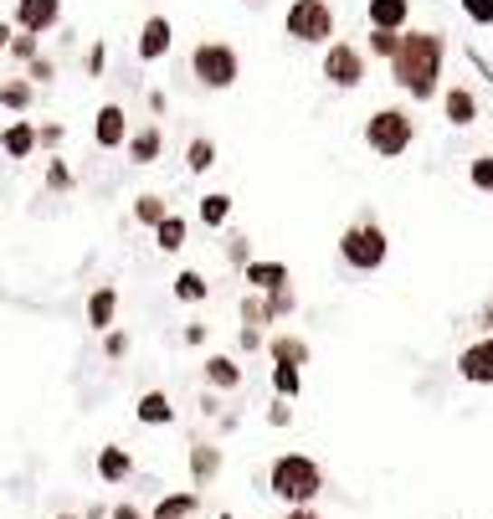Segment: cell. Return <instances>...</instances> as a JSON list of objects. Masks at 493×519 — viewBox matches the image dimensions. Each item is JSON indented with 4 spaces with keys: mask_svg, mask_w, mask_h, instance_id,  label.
Returning <instances> with one entry per match:
<instances>
[{
    "mask_svg": "<svg viewBox=\"0 0 493 519\" xmlns=\"http://www.w3.org/2000/svg\"><path fill=\"white\" fill-rule=\"evenodd\" d=\"M185 236H191V221L180 216V211H170V216L155 226V247L165 252V257H180V252H185Z\"/></svg>",
    "mask_w": 493,
    "mask_h": 519,
    "instance_id": "obj_23",
    "label": "cell"
},
{
    "mask_svg": "<svg viewBox=\"0 0 493 519\" xmlns=\"http://www.w3.org/2000/svg\"><path fill=\"white\" fill-rule=\"evenodd\" d=\"M5 52H11V57H21V62H36V36H26V32L11 36V47H5Z\"/></svg>",
    "mask_w": 493,
    "mask_h": 519,
    "instance_id": "obj_39",
    "label": "cell"
},
{
    "mask_svg": "<svg viewBox=\"0 0 493 519\" xmlns=\"http://www.w3.org/2000/svg\"><path fill=\"white\" fill-rule=\"evenodd\" d=\"M98 478H103V484H128V478H134V457H128V447H119V442L98 447Z\"/></svg>",
    "mask_w": 493,
    "mask_h": 519,
    "instance_id": "obj_21",
    "label": "cell"
},
{
    "mask_svg": "<svg viewBox=\"0 0 493 519\" xmlns=\"http://www.w3.org/2000/svg\"><path fill=\"white\" fill-rule=\"evenodd\" d=\"M483 334H493V299H483V309H478V319H473Z\"/></svg>",
    "mask_w": 493,
    "mask_h": 519,
    "instance_id": "obj_45",
    "label": "cell"
},
{
    "mask_svg": "<svg viewBox=\"0 0 493 519\" xmlns=\"http://www.w3.org/2000/svg\"><path fill=\"white\" fill-rule=\"evenodd\" d=\"M458 380L462 386H478V391H488L493 386V334H478L468 345L458 350Z\"/></svg>",
    "mask_w": 493,
    "mask_h": 519,
    "instance_id": "obj_8",
    "label": "cell"
},
{
    "mask_svg": "<svg viewBox=\"0 0 493 519\" xmlns=\"http://www.w3.org/2000/svg\"><path fill=\"white\" fill-rule=\"evenodd\" d=\"M262 299H268L272 324H278V319H293V314H299V293H293V288H278V293H262Z\"/></svg>",
    "mask_w": 493,
    "mask_h": 519,
    "instance_id": "obj_34",
    "label": "cell"
},
{
    "mask_svg": "<svg viewBox=\"0 0 493 519\" xmlns=\"http://www.w3.org/2000/svg\"><path fill=\"white\" fill-rule=\"evenodd\" d=\"M201 514V494L195 488H170L149 504V519H195Z\"/></svg>",
    "mask_w": 493,
    "mask_h": 519,
    "instance_id": "obj_19",
    "label": "cell"
},
{
    "mask_svg": "<svg viewBox=\"0 0 493 519\" xmlns=\"http://www.w3.org/2000/svg\"><path fill=\"white\" fill-rule=\"evenodd\" d=\"M185 345H206V324H191V330H185Z\"/></svg>",
    "mask_w": 493,
    "mask_h": 519,
    "instance_id": "obj_49",
    "label": "cell"
},
{
    "mask_svg": "<svg viewBox=\"0 0 493 519\" xmlns=\"http://www.w3.org/2000/svg\"><path fill=\"white\" fill-rule=\"evenodd\" d=\"M216 519H242V514H232V509H222V514H216Z\"/></svg>",
    "mask_w": 493,
    "mask_h": 519,
    "instance_id": "obj_52",
    "label": "cell"
},
{
    "mask_svg": "<svg viewBox=\"0 0 493 519\" xmlns=\"http://www.w3.org/2000/svg\"><path fill=\"white\" fill-rule=\"evenodd\" d=\"M32 103H36V82H26V78H5V82H0V109L26 113Z\"/></svg>",
    "mask_w": 493,
    "mask_h": 519,
    "instance_id": "obj_27",
    "label": "cell"
},
{
    "mask_svg": "<svg viewBox=\"0 0 493 519\" xmlns=\"http://www.w3.org/2000/svg\"><path fill=\"white\" fill-rule=\"evenodd\" d=\"M242 284H247V293H278V288H293V268L278 257H252L242 268Z\"/></svg>",
    "mask_w": 493,
    "mask_h": 519,
    "instance_id": "obj_12",
    "label": "cell"
},
{
    "mask_svg": "<svg viewBox=\"0 0 493 519\" xmlns=\"http://www.w3.org/2000/svg\"><path fill=\"white\" fill-rule=\"evenodd\" d=\"M232 196H226V190H206V196H201V206H195V221H201V226H206V232H226V221H232Z\"/></svg>",
    "mask_w": 493,
    "mask_h": 519,
    "instance_id": "obj_22",
    "label": "cell"
},
{
    "mask_svg": "<svg viewBox=\"0 0 493 519\" xmlns=\"http://www.w3.org/2000/svg\"><path fill=\"white\" fill-rule=\"evenodd\" d=\"M93 139H98V149H124V139H128L124 103H103V109L93 113Z\"/></svg>",
    "mask_w": 493,
    "mask_h": 519,
    "instance_id": "obj_15",
    "label": "cell"
},
{
    "mask_svg": "<svg viewBox=\"0 0 493 519\" xmlns=\"http://www.w3.org/2000/svg\"><path fill=\"white\" fill-rule=\"evenodd\" d=\"M318 72H324V82H329L335 93H355V88L365 82V52L355 47V42H329Z\"/></svg>",
    "mask_w": 493,
    "mask_h": 519,
    "instance_id": "obj_7",
    "label": "cell"
},
{
    "mask_svg": "<svg viewBox=\"0 0 493 519\" xmlns=\"http://www.w3.org/2000/svg\"><path fill=\"white\" fill-rule=\"evenodd\" d=\"M262 350H268L272 365H293V370H308V365H314V345H308V334H299V330H272Z\"/></svg>",
    "mask_w": 493,
    "mask_h": 519,
    "instance_id": "obj_10",
    "label": "cell"
},
{
    "mask_svg": "<svg viewBox=\"0 0 493 519\" xmlns=\"http://www.w3.org/2000/svg\"><path fill=\"white\" fill-rule=\"evenodd\" d=\"M62 21V0H16V32H26V36H42V32H52Z\"/></svg>",
    "mask_w": 493,
    "mask_h": 519,
    "instance_id": "obj_13",
    "label": "cell"
},
{
    "mask_svg": "<svg viewBox=\"0 0 493 519\" xmlns=\"http://www.w3.org/2000/svg\"><path fill=\"white\" fill-rule=\"evenodd\" d=\"M47 190H72V170H67L62 159H52L47 165Z\"/></svg>",
    "mask_w": 493,
    "mask_h": 519,
    "instance_id": "obj_38",
    "label": "cell"
},
{
    "mask_svg": "<svg viewBox=\"0 0 493 519\" xmlns=\"http://www.w3.org/2000/svg\"><path fill=\"white\" fill-rule=\"evenodd\" d=\"M396 47H401V32H370L365 36V57H385V62H391V57H396Z\"/></svg>",
    "mask_w": 493,
    "mask_h": 519,
    "instance_id": "obj_33",
    "label": "cell"
},
{
    "mask_svg": "<svg viewBox=\"0 0 493 519\" xmlns=\"http://www.w3.org/2000/svg\"><path fill=\"white\" fill-rule=\"evenodd\" d=\"M134 417H139L144 427H170L175 422V401L165 391H144L139 401H134Z\"/></svg>",
    "mask_w": 493,
    "mask_h": 519,
    "instance_id": "obj_24",
    "label": "cell"
},
{
    "mask_svg": "<svg viewBox=\"0 0 493 519\" xmlns=\"http://www.w3.org/2000/svg\"><path fill=\"white\" fill-rule=\"evenodd\" d=\"M237 319H242V330H268V324H272V314H268V299H262V293H242V303H237Z\"/></svg>",
    "mask_w": 493,
    "mask_h": 519,
    "instance_id": "obj_30",
    "label": "cell"
},
{
    "mask_svg": "<svg viewBox=\"0 0 493 519\" xmlns=\"http://www.w3.org/2000/svg\"><path fill=\"white\" fill-rule=\"evenodd\" d=\"M62 134H67L62 124H42V129H36V144H42V149H57V144H62Z\"/></svg>",
    "mask_w": 493,
    "mask_h": 519,
    "instance_id": "obj_42",
    "label": "cell"
},
{
    "mask_svg": "<svg viewBox=\"0 0 493 519\" xmlns=\"http://www.w3.org/2000/svg\"><path fill=\"white\" fill-rule=\"evenodd\" d=\"M283 32L299 47H329L335 42V5L329 0H288Z\"/></svg>",
    "mask_w": 493,
    "mask_h": 519,
    "instance_id": "obj_6",
    "label": "cell"
},
{
    "mask_svg": "<svg viewBox=\"0 0 493 519\" xmlns=\"http://www.w3.org/2000/svg\"><path fill=\"white\" fill-rule=\"evenodd\" d=\"M283 519H324V514H318L314 504H303V509H283Z\"/></svg>",
    "mask_w": 493,
    "mask_h": 519,
    "instance_id": "obj_48",
    "label": "cell"
},
{
    "mask_svg": "<svg viewBox=\"0 0 493 519\" xmlns=\"http://www.w3.org/2000/svg\"><path fill=\"white\" fill-rule=\"evenodd\" d=\"M191 78L206 88V93H232L242 78V52L222 36H206L191 47Z\"/></svg>",
    "mask_w": 493,
    "mask_h": 519,
    "instance_id": "obj_5",
    "label": "cell"
},
{
    "mask_svg": "<svg viewBox=\"0 0 493 519\" xmlns=\"http://www.w3.org/2000/svg\"><path fill=\"white\" fill-rule=\"evenodd\" d=\"M339 263L350 273H381L391 263V232L375 216H360L339 232Z\"/></svg>",
    "mask_w": 493,
    "mask_h": 519,
    "instance_id": "obj_3",
    "label": "cell"
},
{
    "mask_svg": "<svg viewBox=\"0 0 493 519\" xmlns=\"http://www.w3.org/2000/svg\"><path fill=\"white\" fill-rule=\"evenodd\" d=\"M222 247H226V263H232V268H247V263H252V242H247V236H242V232H232V236H226V242H222Z\"/></svg>",
    "mask_w": 493,
    "mask_h": 519,
    "instance_id": "obj_35",
    "label": "cell"
},
{
    "mask_svg": "<svg viewBox=\"0 0 493 519\" xmlns=\"http://www.w3.org/2000/svg\"><path fill=\"white\" fill-rule=\"evenodd\" d=\"M268 427H293V401H272V407H268Z\"/></svg>",
    "mask_w": 493,
    "mask_h": 519,
    "instance_id": "obj_41",
    "label": "cell"
},
{
    "mask_svg": "<svg viewBox=\"0 0 493 519\" xmlns=\"http://www.w3.org/2000/svg\"><path fill=\"white\" fill-rule=\"evenodd\" d=\"M442 67H447V32H431V26H406L401 32V47L391 57V78L412 103H431L442 93Z\"/></svg>",
    "mask_w": 493,
    "mask_h": 519,
    "instance_id": "obj_1",
    "label": "cell"
},
{
    "mask_svg": "<svg viewBox=\"0 0 493 519\" xmlns=\"http://www.w3.org/2000/svg\"><path fill=\"white\" fill-rule=\"evenodd\" d=\"M468 186L483 190V196H493V155H473V159H468Z\"/></svg>",
    "mask_w": 493,
    "mask_h": 519,
    "instance_id": "obj_32",
    "label": "cell"
},
{
    "mask_svg": "<svg viewBox=\"0 0 493 519\" xmlns=\"http://www.w3.org/2000/svg\"><path fill=\"white\" fill-rule=\"evenodd\" d=\"M103 355H109V360H124V355H128V334L109 330V334H103Z\"/></svg>",
    "mask_w": 493,
    "mask_h": 519,
    "instance_id": "obj_37",
    "label": "cell"
},
{
    "mask_svg": "<svg viewBox=\"0 0 493 519\" xmlns=\"http://www.w3.org/2000/svg\"><path fill=\"white\" fill-rule=\"evenodd\" d=\"M211 165H216V139H211V134H195V139L185 144V170H191V175H206Z\"/></svg>",
    "mask_w": 493,
    "mask_h": 519,
    "instance_id": "obj_29",
    "label": "cell"
},
{
    "mask_svg": "<svg viewBox=\"0 0 493 519\" xmlns=\"http://www.w3.org/2000/svg\"><path fill=\"white\" fill-rule=\"evenodd\" d=\"M170 47H175V26H170V16H144L139 36H134L139 62H165V57H170Z\"/></svg>",
    "mask_w": 493,
    "mask_h": 519,
    "instance_id": "obj_11",
    "label": "cell"
},
{
    "mask_svg": "<svg viewBox=\"0 0 493 519\" xmlns=\"http://www.w3.org/2000/svg\"><path fill=\"white\" fill-rule=\"evenodd\" d=\"M478 113H483V103H478V93L468 88V82H458V88H442V119H447L452 129L478 124Z\"/></svg>",
    "mask_w": 493,
    "mask_h": 519,
    "instance_id": "obj_16",
    "label": "cell"
},
{
    "mask_svg": "<svg viewBox=\"0 0 493 519\" xmlns=\"http://www.w3.org/2000/svg\"><path fill=\"white\" fill-rule=\"evenodd\" d=\"M370 32H406L412 21V0H365Z\"/></svg>",
    "mask_w": 493,
    "mask_h": 519,
    "instance_id": "obj_18",
    "label": "cell"
},
{
    "mask_svg": "<svg viewBox=\"0 0 493 519\" xmlns=\"http://www.w3.org/2000/svg\"><path fill=\"white\" fill-rule=\"evenodd\" d=\"M0 149H5V159H26V155L36 149V124H32V119L5 124V134H0Z\"/></svg>",
    "mask_w": 493,
    "mask_h": 519,
    "instance_id": "obj_25",
    "label": "cell"
},
{
    "mask_svg": "<svg viewBox=\"0 0 493 519\" xmlns=\"http://www.w3.org/2000/svg\"><path fill=\"white\" fill-rule=\"evenodd\" d=\"M52 519H82V514H52Z\"/></svg>",
    "mask_w": 493,
    "mask_h": 519,
    "instance_id": "obj_53",
    "label": "cell"
},
{
    "mask_svg": "<svg viewBox=\"0 0 493 519\" xmlns=\"http://www.w3.org/2000/svg\"><path fill=\"white\" fill-rule=\"evenodd\" d=\"M201 380H206V391H242V380H247V370H242L237 355H206L201 360Z\"/></svg>",
    "mask_w": 493,
    "mask_h": 519,
    "instance_id": "obj_14",
    "label": "cell"
},
{
    "mask_svg": "<svg viewBox=\"0 0 493 519\" xmlns=\"http://www.w3.org/2000/svg\"><path fill=\"white\" fill-rule=\"evenodd\" d=\"M103 62H109V47H103V42H98V47L88 52V72H103Z\"/></svg>",
    "mask_w": 493,
    "mask_h": 519,
    "instance_id": "obj_46",
    "label": "cell"
},
{
    "mask_svg": "<svg viewBox=\"0 0 493 519\" xmlns=\"http://www.w3.org/2000/svg\"><path fill=\"white\" fill-rule=\"evenodd\" d=\"M329 488V473L318 463L314 453H303V447H288L268 463V494L283 509H303V504H314L318 494Z\"/></svg>",
    "mask_w": 493,
    "mask_h": 519,
    "instance_id": "obj_2",
    "label": "cell"
},
{
    "mask_svg": "<svg viewBox=\"0 0 493 519\" xmlns=\"http://www.w3.org/2000/svg\"><path fill=\"white\" fill-rule=\"evenodd\" d=\"M170 293H175L180 303H206L211 299V284H206V273H201V268H180L175 284H170Z\"/></svg>",
    "mask_w": 493,
    "mask_h": 519,
    "instance_id": "obj_26",
    "label": "cell"
},
{
    "mask_svg": "<svg viewBox=\"0 0 493 519\" xmlns=\"http://www.w3.org/2000/svg\"><path fill=\"white\" fill-rule=\"evenodd\" d=\"M109 519H149V509H139L134 499H124V504H113L109 509Z\"/></svg>",
    "mask_w": 493,
    "mask_h": 519,
    "instance_id": "obj_43",
    "label": "cell"
},
{
    "mask_svg": "<svg viewBox=\"0 0 493 519\" xmlns=\"http://www.w3.org/2000/svg\"><path fill=\"white\" fill-rule=\"evenodd\" d=\"M165 216H170V201H165L159 190H144V196H134V221H139V226H149V232H155Z\"/></svg>",
    "mask_w": 493,
    "mask_h": 519,
    "instance_id": "obj_28",
    "label": "cell"
},
{
    "mask_svg": "<svg viewBox=\"0 0 493 519\" xmlns=\"http://www.w3.org/2000/svg\"><path fill=\"white\" fill-rule=\"evenodd\" d=\"M262 345H268V334H262V330H242V334H237V350H242V355H257Z\"/></svg>",
    "mask_w": 493,
    "mask_h": 519,
    "instance_id": "obj_40",
    "label": "cell"
},
{
    "mask_svg": "<svg viewBox=\"0 0 493 519\" xmlns=\"http://www.w3.org/2000/svg\"><path fill=\"white\" fill-rule=\"evenodd\" d=\"M412 144H416L412 109H401V103H381V109H370V119H365V149H370V155H375V159H401Z\"/></svg>",
    "mask_w": 493,
    "mask_h": 519,
    "instance_id": "obj_4",
    "label": "cell"
},
{
    "mask_svg": "<svg viewBox=\"0 0 493 519\" xmlns=\"http://www.w3.org/2000/svg\"><path fill=\"white\" fill-rule=\"evenodd\" d=\"M185 468H191V488L201 494V488H211L226 473V447H216V442H191V447H185Z\"/></svg>",
    "mask_w": 493,
    "mask_h": 519,
    "instance_id": "obj_9",
    "label": "cell"
},
{
    "mask_svg": "<svg viewBox=\"0 0 493 519\" xmlns=\"http://www.w3.org/2000/svg\"><path fill=\"white\" fill-rule=\"evenodd\" d=\"M88 330H98V334L119 330V288L113 284H98L88 293Z\"/></svg>",
    "mask_w": 493,
    "mask_h": 519,
    "instance_id": "obj_17",
    "label": "cell"
},
{
    "mask_svg": "<svg viewBox=\"0 0 493 519\" xmlns=\"http://www.w3.org/2000/svg\"><path fill=\"white\" fill-rule=\"evenodd\" d=\"M82 519H109V509H103V504H88V509H82Z\"/></svg>",
    "mask_w": 493,
    "mask_h": 519,
    "instance_id": "obj_51",
    "label": "cell"
},
{
    "mask_svg": "<svg viewBox=\"0 0 493 519\" xmlns=\"http://www.w3.org/2000/svg\"><path fill=\"white\" fill-rule=\"evenodd\" d=\"M201 417H222V396H216V391L201 396Z\"/></svg>",
    "mask_w": 493,
    "mask_h": 519,
    "instance_id": "obj_47",
    "label": "cell"
},
{
    "mask_svg": "<svg viewBox=\"0 0 493 519\" xmlns=\"http://www.w3.org/2000/svg\"><path fill=\"white\" fill-rule=\"evenodd\" d=\"M52 72H57V67H52L47 57H36V62L26 67V82H52Z\"/></svg>",
    "mask_w": 493,
    "mask_h": 519,
    "instance_id": "obj_44",
    "label": "cell"
},
{
    "mask_svg": "<svg viewBox=\"0 0 493 519\" xmlns=\"http://www.w3.org/2000/svg\"><path fill=\"white\" fill-rule=\"evenodd\" d=\"M458 11L473 21V26H493V0H458Z\"/></svg>",
    "mask_w": 493,
    "mask_h": 519,
    "instance_id": "obj_36",
    "label": "cell"
},
{
    "mask_svg": "<svg viewBox=\"0 0 493 519\" xmlns=\"http://www.w3.org/2000/svg\"><path fill=\"white\" fill-rule=\"evenodd\" d=\"M124 155L134 159V165H155V159L165 155V134H159V124L128 129V139H124Z\"/></svg>",
    "mask_w": 493,
    "mask_h": 519,
    "instance_id": "obj_20",
    "label": "cell"
},
{
    "mask_svg": "<svg viewBox=\"0 0 493 519\" xmlns=\"http://www.w3.org/2000/svg\"><path fill=\"white\" fill-rule=\"evenodd\" d=\"M11 36H16V26H11V21H0V52L11 47Z\"/></svg>",
    "mask_w": 493,
    "mask_h": 519,
    "instance_id": "obj_50",
    "label": "cell"
},
{
    "mask_svg": "<svg viewBox=\"0 0 493 519\" xmlns=\"http://www.w3.org/2000/svg\"><path fill=\"white\" fill-rule=\"evenodd\" d=\"M272 396H278V401H299L303 396V370H293V365H272Z\"/></svg>",
    "mask_w": 493,
    "mask_h": 519,
    "instance_id": "obj_31",
    "label": "cell"
}]
</instances>
